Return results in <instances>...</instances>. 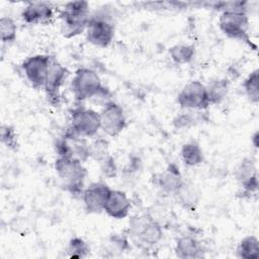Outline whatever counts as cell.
I'll list each match as a JSON object with an SVG mask.
<instances>
[{"label":"cell","mask_w":259,"mask_h":259,"mask_svg":"<svg viewBox=\"0 0 259 259\" xmlns=\"http://www.w3.org/2000/svg\"><path fill=\"white\" fill-rule=\"evenodd\" d=\"M99 116L100 128L108 137H117L126 126V117L123 108L112 100L102 106Z\"/></svg>","instance_id":"10"},{"label":"cell","mask_w":259,"mask_h":259,"mask_svg":"<svg viewBox=\"0 0 259 259\" xmlns=\"http://www.w3.org/2000/svg\"><path fill=\"white\" fill-rule=\"evenodd\" d=\"M235 176L245 195L256 194L258 190V173L253 158H244L238 165Z\"/></svg>","instance_id":"14"},{"label":"cell","mask_w":259,"mask_h":259,"mask_svg":"<svg viewBox=\"0 0 259 259\" xmlns=\"http://www.w3.org/2000/svg\"><path fill=\"white\" fill-rule=\"evenodd\" d=\"M174 251L176 256L181 259H199L205 256V249L202 243L190 235L178 238Z\"/></svg>","instance_id":"17"},{"label":"cell","mask_w":259,"mask_h":259,"mask_svg":"<svg viewBox=\"0 0 259 259\" xmlns=\"http://www.w3.org/2000/svg\"><path fill=\"white\" fill-rule=\"evenodd\" d=\"M99 164H100L101 170H102V172L105 176H107V177L115 176L117 168H116V165L114 163V159L110 155L104 161H102Z\"/></svg>","instance_id":"30"},{"label":"cell","mask_w":259,"mask_h":259,"mask_svg":"<svg viewBox=\"0 0 259 259\" xmlns=\"http://www.w3.org/2000/svg\"><path fill=\"white\" fill-rule=\"evenodd\" d=\"M67 251L70 258H84L89 254L90 247L83 239L75 237L70 240Z\"/></svg>","instance_id":"27"},{"label":"cell","mask_w":259,"mask_h":259,"mask_svg":"<svg viewBox=\"0 0 259 259\" xmlns=\"http://www.w3.org/2000/svg\"><path fill=\"white\" fill-rule=\"evenodd\" d=\"M61 33L66 38L77 36L84 32L90 20L89 4L86 1H73L64 5L60 11Z\"/></svg>","instance_id":"3"},{"label":"cell","mask_w":259,"mask_h":259,"mask_svg":"<svg viewBox=\"0 0 259 259\" xmlns=\"http://www.w3.org/2000/svg\"><path fill=\"white\" fill-rule=\"evenodd\" d=\"M85 33L89 44L98 48H107L112 42L115 34L112 18L106 12L92 14Z\"/></svg>","instance_id":"5"},{"label":"cell","mask_w":259,"mask_h":259,"mask_svg":"<svg viewBox=\"0 0 259 259\" xmlns=\"http://www.w3.org/2000/svg\"><path fill=\"white\" fill-rule=\"evenodd\" d=\"M131 208L132 202L126 193L121 190L111 189L107 196L103 211L114 220H122L128 215Z\"/></svg>","instance_id":"16"},{"label":"cell","mask_w":259,"mask_h":259,"mask_svg":"<svg viewBox=\"0 0 259 259\" xmlns=\"http://www.w3.org/2000/svg\"><path fill=\"white\" fill-rule=\"evenodd\" d=\"M69 76L68 69L62 65L55 57H52L50 69L46 79L44 89L52 104H59L61 98V88Z\"/></svg>","instance_id":"12"},{"label":"cell","mask_w":259,"mask_h":259,"mask_svg":"<svg viewBox=\"0 0 259 259\" xmlns=\"http://www.w3.org/2000/svg\"><path fill=\"white\" fill-rule=\"evenodd\" d=\"M88 146L89 143L85 138L75 135L68 128L66 133L57 140L55 149L58 156L74 158L84 163L89 159Z\"/></svg>","instance_id":"9"},{"label":"cell","mask_w":259,"mask_h":259,"mask_svg":"<svg viewBox=\"0 0 259 259\" xmlns=\"http://www.w3.org/2000/svg\"><path fill=\"white\" fill-rule=\"evenodd\" d=\"M127 232L134 240L145 247L157 245L163 237L161 224L149 213L133 218L130 221Z\"/></svg>","instance_id":"4"},{"label":"cell","mask_w":259,"mask_h":259,"mask_svg":"<svg viewBox=\"0 0 259 259\" xmlns=\"http://www.w3.org/2000/svg\"><path fill=\"white\" fill-rule=\"evenodd\" d=\"M177 103L185 110H204L209 106L206 85L200 81L186 83L177 95Z\"/></svg>","instance_id":"8"},{"label":"cell","mask_w":259,"mask_h":259,"mask_svg":"<svg viewBox=\"0 0 259 259\" xmlns=\"http://www.w3.org/2000/svg\"><path fill=\"white\" fill-rule=\"evenodd\" d=\"M237 256L242 259H257L259 257V241L257 237H244L237 247Z\"/></svg>","instance_id":"23"},{"label":"cell","mask_w":259,"mask_h":259,"mask_svg":"<svg viewBox=\"0 0 259 259\" xmlns=\"http://www.w3.org/2000/svg\"><path fill=\"white\" fill-rule=\"evenodd\" d=\"M56 173L62 181L64 189L74 196H81L84 191V183L87 170L80 160L58 156L54 164Z\"/></svg>","instance_id":"2"},{"label":"cell","mask_w":259,"mask_h":259,"mask_svg":"<svg viewBox=\"0 0 259 259\" xmlns=\"http://www.w3.org/2000/svg\"><path fill=\"white\" fill-rule=\"evenodd\" d=\"M168 53L173 63L176 65H186L193 60L195 56V47L188 44H177L172 46Z\"/></svg>","instance_id":"22"},{"label":"cell","mask_w":259,"mask_h":259,"mask_svg":"<svg viewBox=\"0 0 259 259\" xmlns=\"http://www.w3.org/2000/svg\"><path fill=\"white\" fill-rule=\"evenodd\" d=\"M184 182L179 168L175 164H170L158 175L157 184L160 189L167 194H174Z\"/></svg>","instance_id":"18"},{"label":"cell","mask_w":259,"mask_h":259,"mask_svg":"<svg viewBox=\"0 0 259 259\" xmlns=\"http://www.w3.org/2000/svg\"><path fill=\"white\" fill-rule=\"evenodd\" d=\"M219 17L221 31L230 38L252 45L249 37V16L243 2L225 3Z\"/></svg>","instance_id":"1"},{"label":"cell","mask_w":259,"mask_h":259,"mask_svg":"<svg viewBox=\"0 0 259 259\" xmlns=\"http://www.w3.org/2000/svg\"><path fill=\"white\" fill-rule=\"evenodd\" d=\"M103 88L100 77L90 68H79L76 70L71 82L73 95L79 102L91 100Z\"/></svg>","instance_id":"6"},{"label":"cell","mask_w":259,"mask_h":259,"mask_svg":"<svg viewBox=\"0 0 259 259\" xmlns=\"http://www.w3.org/2000/svg\"><path fill=\"white\" fill-rule=\"evenodd\" d=\"M230 89V81L228 79H217L206 85V92L209 105L221 103L228 95Z\"/></svg>","instance_id":"21"},{"label":"cell","mask_w":259,"mask_h":259,"mask_svg":"<svg viewBox=\"0 0 259 259\" xmlns=\"http://www.w3.org/2000/svg\"><path fill=\"white\" fill-rule=\"evenodd\" d=\"M177 201L187 209H194L199 201V192L195 185L184 180L179 189L173 194Z\"/></svg>","instance_id":"19"},{"label":"cell","mask_w":259,"mask_h":259,"mask_svg":"<svg viewBox=\"0 0 259 259\" xmlns=\"http://www.w3.org/2000/svg\"><path fill=\"white\" fill-rule=\"evenodd\" d=\"M54 17L55 9L49 2H28L21 11V18L27 24H49Z\"/></svg>","instance_id":"15"},{"label":"cell","mask_w":259,"mask_h":259,"mask_svg":"<svg viewBox=\"0 0 259 259\" xmlns=\"http://www.w3.org/2000/svg\"><path fill=\"white\" fill-rule=\"evenodd\" d=\"M0 35L3 44H11L17 36V25L10 16H2L0 19Z\"/></svg>","instance_id":"26"},{"label":"cell","mask_w":259,"mask_h":259,"mask_svg":"<svg viewBox=\"0 0 259 259\" xmlns=\"http://www.w3.org/2000/svg\"><path fill=\"white\" fill-rule=\"evenodd\" d=\"M252 144L255 148H258V132H255L252 136Z\"/></svg>","instance_id":"31"},{"label":"cell","mask_w":259,"mask_h":259,"mask_svg":"<svg viewBox=\"0 0 259 259\" xmlns=\"http://www.w3.org/2000/svg\"><path fill=\"white\" fill-rule=\"evenodd\" d=\"M182 162L189 167H195L203 162V152L198 143L191 141L183 144L180 151Z\"/></svg>","instance_id":"20"},{"label":"cell","mask_w":259,"mask_h":259,"mask_svg":"<svg viewBox=\"0 0 259 259\" xmlns=\"http://www.w3.org/2000/svg\"><path fill=\"white\" fill-rule=\"evenodd\" d=\"M258 84H259V72L257 69H255L247 76V78L244 80V83H243L244 92L248 100L253 104H257L259 101Z\"/></svg>","instance_id":"25"},{"label":"cell","mask_w":259,"mask_h":259,"mask_svg":"<svg viewBox=\"0 0 259 259\" xmlns=\"http://www.w3.org/2000/svg\"><path fill=\"white\" fill-rule=\"evenodd\" d=\"M110 190L111 188L102 181L92 182L85 187L81 198L86 211L88 213L102 212Z\"/></svg>","instance_id":"13"},{"label":"cell","mask_w":259,"mask_h":259,"mask_svg":"<svg viewBox=\"0 0 259 259\" xmlns=\"http://www.w3.org/2000/svg\"><path fill=\"white\" fill-rule=\"evenodd\" d=\"M1 142L7 148L15 150L18 146L17 136L14 128L8 124H2L1 126Z\"/></svg>","instance_id":"29"},{"label":"cell","mask_w":259,"mask_h":259,"mask_svg":"<svg viewBox=\"0 0 259 259\" xmlns=\"http://www.w3.org/2000/svg\"><path fill=\"white\" fill-rule=\"evenodd\" d=\"M89 159L101 163L109 156V143L102 137L95 138L88 146Z\"/></svg>","instance_id":"24"},{"label":"cell","mask_w":259,"mask_h":259,"mask_svg":"<svg viewBox=\"0 0 259 259\" xmlns=\"http://www.w3.org/2000/svg\"><path fill=\"white\" fill-rule=\"evenodd\" d=\"M51 59L52 56L38 54L28 57L22 62L21 68L24 76L33 88H44L50 69Z\"/></svg>","instance_id":"11"},{"label":"cell","mask_w":259,"mask_h":259,"mask_svg":"<svg viewBox=\"0 0 259 259\" xmlns=\"http://www.w3.org/2000/svg\"><path fill=\"white\" fill-rule=\"evenodd\" d=\"M193 110H187L186 112H182L176 115L173 118V125L177 130H187L193 126L198 120L197 116L193 114Z\"/></svg>","instance_id":"28"},{"label":"cell","mask_w":259,"mask_h":259,"mask_svg":"<svg viewBox=\"0 0 259 259\" xmlns=\"http://www.w3.org/2000/svg\"><path fill=\"white\" fill-rule=\"evenodd\" d=\"M68 128L79 137L94 138L101 130L99 112L83 106L75 107L71 111Z\"/></svg>","instance_id":"7"}]
</instances>
